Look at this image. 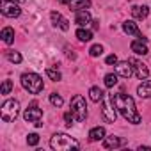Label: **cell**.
Here are the masks:
<instances>
[{"label": "cell", "instance_id": "8fae6325", "mask_svg": "<svg viewBox=\"0 0 151 151\" xmlns=\"http://www.w3.org/2000/svg\"><path fill=\"white\" fill-rule=\"evenodd\" d=\"M116 73L123 78H130L132 73H133V66H130V60H123L116 64Z\"/></svg>", "mask_w": 151, "mask_h": 151}, {"label": "cell", "instance_id": "30bf717a", "mask_svg": "<svg viewBox=\"0 0 151 151\" xmlns=\"http://www.w3.org/2000/svg\"><path fill=\"white\" fill-rule=\"evenodd\" d=\"M123 30H124L128 36H135L139 41H144V43H147V37H144V36H142V32L139 30L137 23H135V22H132V20H128V22H124V23H123Z\"/></svg>", "mask_w": 151, "mask_h": 151}, {"label": "cell", "instance_id": "484cf974", "mask_svg": "<svg viewBox=\"0 0 151 151\" xmlns=\"http://www.w3.org/2000/svg\"><path fill=\"white\" fill-rule=\"evenodd\" d=\"M89 53H91V57H98V55L103 53V46L101 45H93L91 50H89Z\"/></svg>", "mask_w": 151, "mask_h": 151}, {"label": "cell", "instance_id": "5bb4252c", "mask_svg": "<svg viewBox=\"0 0 151 151\" xmlns=\"http://www.w3.org/2000/svg\"><path fill=\"white\" fill-rule=\"evenodd\" d=\"M123 144H126V140H123L121 137H116V135H110V137H105V139H103V147H107V149L119 147V146H123Z\"/></svg>", "mask_w": 151, "mask_h": 151}, {"label": "cell", "instance_id": "d6a6232c", "mask_svg": "<svg viewBox=\"0 0 151 151\" xmlns=\"http://www.w3.org/2000/svg\"><path fill=\"white\" fill-rule=\"evenodd\" d=\"M71 0H59V4H69Z\"/></svg>", "mask_w": 151, "mask_h": 151}, {"label": "cell", "instance_id": "d4e9b609", "mask_svg": "<svg viewBox=\"0 0 151 151\" xmlns=\"http://www.w3.org/2000/svg\"><path fill=\"white\" fill-rule=\"evenodd\" d=\"M50 103H52L53 107H62L64 100H62V96H59L57 93H52V94H50Z\"/></svg>", "mask_w": 151, "mask_h": 151}, {"label": "cell", "instance_id": "603a6c76", "mask_svg": "<svg viewBox=\"0 0 151 151\" xmlns=\"http://www.w3.org/2000/svg\"><path fill=\"white\" fill-rule=\"evenodd\" d=\"M6 55H7V59H9L11 62H14V64H20V62H22V55H20L18 52H14V50H7Z\"/></svg>", "mask_w": 151, "mask_h": 151}, {"label": "cell", "instance_id": "4dcf8cb0", "mask_svg": "<svg viewBox=\"0 0 151 151\" xmlns=\"http://www.w3.org/2000/svg\"><path fill=\"white\" fill-rule=\"evenodd\" d=\"M107 64H117V57L112 53V55H109L107 57Z\"/></svg>", "mask_w": 151, "mask_h": 151}, {"label": "cell", "instance_id": "4316f807", "mask_svg": "<svg viewBox=\"0 0 151 151\" xmlns=\"http://www.w3.org/2000/svg\"><path fill=\"white\" fill-rule=\"evenodd\" d=\"M46 75H48V78H52L53 82H59L62 77H60V73L55 71V69H46Z\"/></svg>", "mask_w": 151, "mask_h": 151}, {"label": "cell", "instance_id": "44dd1931", "mask_svg": "<svg viewBox=\"0 0 151 151\" xmlns=\"http://www.w3.org/2000/svg\"><path fill=\"white\" fill-rule=\"evenodd\" d=\"M103 94H105V93H103L100 87H91V89H89V98H91L93 101H96V103H98V101H101Z\"/></svg>", "mask_w": 151, "mask_h": 151}, {"label": "cell", "instance_id": "1f68e13d", "mask_svg": "<svg viewBox=\"0 0 151 151\" xmlns=\"http://www.w3.org/2000/svg\"><path fill=\"white\" fill-rule=\"evenodd\" d=\"M93 29L98 30V29H100V22H93Z\"/></svg>", "mask_w": 151, "mask_h": 151}, {"label": "cell", "instance_id": "f546056e", "mask_svg": "<svg viewBox=\"0 0 151 151\" xmlns=\"http://www.w3.org/2000/svg\"><path fill=\"white\" fill-rule=\"evenodd\" d=\"M73 119H75V117H73V114H71V110L64 114V121H66V124H68V126H71V121H73Z\"/></svg>", "mask_w": 151, "mask_h": 151}, {"label": "cell", "instance_id": "7402d4cb", "mask_svg": "<svg viewBox=\"0 0 151 151\" xmlns=\"http://www.w3.org/2000/svg\"><path fill=\"white\" fill-rule=\"evenodd\" d=\"M77 37H78L82 43H87V41L93 39V32H91V30H86V29H78V30H77Z\"/></svg>", "mask_w": 151, "mask_h": 151}, {"label": "cell", "instance_id": "d6986e66", "mask_svg": "<svg viewBox=\"0 0 151 151\" xmlns=\"http://www.w3.org/2000/svg\"><path fill=\"white\" fill-rule=\"evenodd\" d=\"M89 139H91V140H101V139H105V128H103V126L93 128V130L89 132Z\"/></svg>", "mask_w": 151, "mask_h": 151}, {"label": "cell", "instance_id": "5b68a950", "mask_svg": "<svg viewBox=\"0 0 151 151\" xmlns=\"http://www.w3.org/2000/svg\"><path fill=\"white\" fill-rule=\"evenodd\" d=\"M20 114V103L16 100H6L2 109H0V116H2V121L4 123H11L18 117Z\"/></svg>", "mask_w": 151, "mask_h": 151}, {"label": "cell", "instance_id": "ffe728a7", "mask_svg": "<svg viewBox=\"0 0 151 151\" xmlns=\"http://www.w3.org/2000/svg\"><path fill=\"white\" fill-rule=\"evenodd\" d=\"M2 39H4L6 45H11L14 41V30L11 27H4L2 29Z\"/></svg>", "mask_w": 151, "mask_h": 151}, {"label": "cell", "instance_id": "836d02e7", "mask_svg": "<svg viewBox=\"0 0 151 151\" xmlns=\"http://www.w3.org/2000/svg\"><path fill=\"white\" fill-rule=\"evenodd\" d=\"M18 2H27V0H18Z\"/></svg>", "mask_w": 151, "mask_h": 151}, {"label": "cell", "instance_id": "cb8c5ba5", "mask_svg": "<svg viewBox=\"0 0 151 151\" xmlns=\"http://www.w3.org/2000/svg\"><path fill=\"white\" fill-rule=\"evenodd\" d=\"M116 84H117V75H116V73L105 75V86H107V87H114Z\"/></svg>", "mask_w": 151, "mask_h": 151}, {"label": "cell", "instance_id": "8992f818", "mask_svg": "<svg viewBox=\"0 0 151 151\" xmlns=\"http://www.w3.org/2000/svg\"><path fill=\"white\" fill-rule=\"evenodd\" d=\"M101 116L107 123H116V103H114V96H109V94H103L101 98Z\"/></svg>", "mask_w": 151, "mask_h": 151}, {"label": "cell", "instance_id": "ac0fdd59", "mask_svg": "<svg viewBox=\"0 0 151 151\" xmlns=\"http://www.w3.org/2000/svg\"><path fill=\"white\" fill-rule=\"evenodd\" d=\"M89 22H91V14L87 11H78L77 16H75V23L80 25V27H86Z\"/></svg>", "mask_w": 151, "mask_h": 151}, {"label": "cell", "instance_id": "3957f363", "mask_svg": "<svg viewBox=\"0 0 151 151\" xmlns=\"http://www.w3.org/2000/svg\"><path fill=\"white\" fill-rule=\"evenodd\" d=\"M22 86L30 94H39L43 91V87H45L41 77H39V75H36V73H23L22 75Z\"/></svg>", "mask_w": 151, "mask_h": 151}, {"label": "cell", "instance_id": "7c38bea8", "mask_svg": "<svg viewBox=\"0 0 151 151\" xmlns=\"http://www.w3.org/2000/svg\"><path fill=\"white\" fill-rule=\"evenodd\" d=\"M50 18H52V22H53V25H55V27H59V29H62V30H68V29H69V22H68L60 13L52 11Z\"/></svg>", "mask_w": 151, "mask_h": 151}, {"label": "cell", "instance_id": "4fadbf2b", "mask_svg": "<svg viewBox=\"0 0 151 151\" xmlns=\"http://www.w3.org/2000/svg\"><path fill=\"white\" fill-rule=\"evenodd\" d=\"M91 7V0H71L69 2V9L78 13V11H87Z\"/></svg>", "mask_w": 151, "mask_h": 151}, {"label": "cell", "instance_id": "ba28073f", "mask_svg": "<svg viewBox=\"0 0 151 151\" xmlns=\"http://www.w3.org/2000/svg\"><path fill=\"white\" fill-rule=\"evenodd\" d=\"M0 11L7 18H18L22 14V9L14 0H2V2H0Z\"/></svg>", "mask_w": 151, "mask_h": 151}, {"label": "cell", "instance_id": "2e32d148", "mask_svg": "<svg viewBox=\"0 0 151 151\" xmlns=\"http://www.w3.org/2000/svg\"><path fill=\"white\" fill-rule=\"evenodd\" d=\"M130 48H132V52H135L137 55H146L149 50H147V46H146V43L144 41H133L132 45H130Z\"/></svg>", "mask_w": 151, "mask_h": 151}, {"label": "cell", "instance_id": "9c48e42d", "mask_svg": "<svg viewBox=\"0 0 151 151\" xmlns=\"http://www.w3.org/2000/svg\"><path fill=\"white\" fill-rule=\"evenodd\" d=\"M128 60H130V64L133 66L135 77H137L139 80H146V78L149 77V69H147V66H146L144 62H140V60H137V59H128Z\"/></svg>", "mask_w": 151, "mask_h": 151}, {"label": "cell", "instance_id": "83f0119b", "mask_svg": "<svg viewBox=\"0 0 151 151\" xmlns=\"http://www.w3.org/2000/svg\"><path fill=\"white\" fill-rule=\"evenodd\" d=\"M37 142H39V135L37 133H29L27 135V144L29 146H37Z\"/></svg>", "mask_w": 151, "mask_h": 151}, {"label": "cell", "instance_id": "e0dca14e", "mask_svg": "<svg viewBox=\"0 0 151 151\" xmlns=\"http://www.w3.org/2000/svg\"><path fill=\"white\" fill-rule=\"evenodd\" d=\"M137 94H139L140 98H151V80L142 82V84L137 87Z\"/></svg>", "mask_w": 151, "mask_h": 151}, {"label": "cell", "instance_id": "52a82bcc", "mask_svg": "<svg viewBox=\"0 0 151 151\" xmlns=\"http://www.w3.org/2000/svg\"><path fill=\"white\" fill-rule=\"evenodd\" d=\"M23 119H25L27 123H32V124L37 126V128L43 126V123H41V121H43V112H41V109H37V103H36V101H32L30 107L25 109Z\"/></svg>", "mask_w": 151, "mask_h": 151}, {"label": "cell", "instance_id": "9a60e30c", "mask_svg": "<svg viewBox=\"0 0 151 151\" xmlns=\"http://www.w3.org/2000/svg\"><path fill=\"white\" fill-rule=\"evenodd\" d=\"M130 11H132V16H133L135 20H144V18H147V14H149L147 6H133Z\"/></svg>", "mask_w": 151, "mask_h": 151}, {"label": "cell", "instance_id": "6da1fadb", "mask_svg": "<svg viewBox=\"0 0 151 151\" xmlns=\"http://www.w3.org/2000/svg\"><path fill=\"white\" fill-rule=\"evenodd\" d=\"M114 96V103H116V109L121 112V116L132 123V124H139L140 123V114L137 112L135 109V101L132 96L124 94V93H117V94H112Z\"/></svg>", "mask_w": 151, "mask_h": 151}, {"label": "cell", "instance_id": "7a4b0ae2", "mask_svg": "<svg viewBox=\"0 0 151 151\" xmlns=\"http://www.w3.org/2000/svg\"><path fill=\"white\" fill-rule=\"evenodd\" d=\"M50 147L55 151H66V149H78L80 144L77 139H73L66 133H55L50 139Z\"/></svg>", "mask_w": 151, "mask_h": 151}, {"label": "cell", "instance_id": "f1b7e54d", "mask_svg": "<svg viewBox=\"0 0 151 151\" xmlns=\"http://www.w3.org/2000/svg\"><path fill=\"white\" fill-rule=\"evenodd\" d=\"M13 91V82L11 80H4V84H2V94H9Z\"/></svg>", "mask_w": 151, "mask_h": 151}, {"label": "cell", "instance_id": "277c9868", "mask_svg": "<svg viewBox=\"0 0 151 151\" xmlns=\"http://www.w3.org/2000/svg\"><path fill=\"white\" fill-rule=\"evenodd\" d=\"M71 114L78 123L86 121V117H87V105H86V100H84L82 94H75L73 96V100H71Z\"/></svg>", "mask_w": 151, "mask_h": 151}]
</instances>
